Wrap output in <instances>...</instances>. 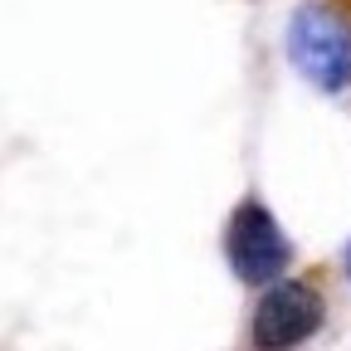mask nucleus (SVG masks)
<instances>
[{
    "label": "nucleus",
    "mask_w": 351,
    "mask_h": 351,
    "mask_svg": "<svg viewBox=\"0 0 351 351\" xmlns=\"http://www.w3.org/2000/svg\"><path fill=\"white\" fill-rule=\"evenodd\" d=\"M327 322V302L313 283L278 278L258 293L254 317H249V346L254 351H298L302 341H313Z\"/></svg>",
    "instance_id": "obj_3"
},
{
    "label": "nucleus",
    "mask_w": 351,
    "mask_h": 351,
    "mask_svg": "<svg viewBox=\"0 0 351 351\" xmlns=\"http://www.w3.org/2000/svg\"><path fill=\"white\" fill-rule=\"evenodd\" d=\"M341 263H346V283H351V239H346V258Z\"/></svg>",
    "instance_id": "obj_4"
},
{
    "label": "nucleus",
    "mask_w": 351,
    "mask_h": 351,
    "mask_svg": "<svg viewBox=\"0 0 351 351\" xmlns=\"http://www.w3.org/2000/svg\"><path fill=\"white\" fill-rule=\"evenodd\" d=\"M225 258L230 274L249 288H269L293 269V239L278 225V215L258 195H244L225 219Z\"/></svg>",
    "instance_id": "obj_2"
},
{
    "label": "nucleus",
    "mask_w": 351,
    "mask_h": 351,
    "mask_svg": "<svg viewBox=\"0 0 351 351\" xmlns=\"http://www.w3.org/2000/svg\"><path fill=\"white\" fill-rule=\"evenodd\" d=\"M288 64L302 73V83H313L317 93L341 98L351 93V15L332 0H302L288 15L283 34Z\"/></svg>",
    "instance_id": "obj_1"
}]
</instances>
